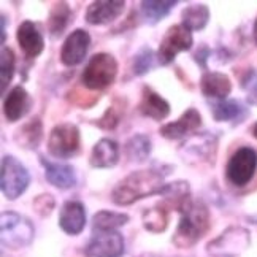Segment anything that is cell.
<instances>
[{"mask_svg":"<svg viewBox=\"0 0 257 257\" xmlns=\"http://www.w3.org/2000/svg\"><path fill=\"white\" fill-rule=\"evenodd\" d=\"M13 140L18 146H21L23 150H27V151L37 150L43 140V122L40 119V116H34L27 122H24L15 132Z\"/></svg>","mask_w":257,"mask_h":257,"instance_id":"obj_22","label":"cell"},{"mask_svg":"<svg viewBox=\"0 0 257 257\" xmlns=\"http://www.w3.org/2000/svg\"><path fill=\"white\" fill-rule=\"evenodd\" d=\"M124 251V236L117 230H92L84 248L86 257H122Z\"/></svg>","mask_w":257,"mask_h":257,"instance_id":"obj_10","label":"cell"},{"mask_svg":"<svg viewBox=\"0 0 257 257\" xmlns=\"http://www.w3.org/2000/svg\"><path fill=\"white\" fill-rule=\"evenodd\" d=\"M0 233L4 248L21 249L34 241L35 229L29 217L13 210H5L0 217Z\"/></svg>","mask_w":257,"mask_h":257,"instance_id":"obj_3","label":"cell"},{"mask_svg":"<svg viewBox=\"0 0 257 257\" xmlns=\"http://www.w3.org/2000/svg\"><path fill=\"white\" fill-rule=\"evenodd\" d=\"M257 170V151L251 146L238 148L225 167V176L230 184L236 187H244L248 184Z\"/></svg>","mask_w":257,"mask_h":257,"instance_id":"obj_8","label":"cell"},{"mask_svg":"<svg viewBox=\"0 0 257 257\" xmlns=\"http://www.w3.org/2000/svg\"><path fill=\"white\" fill-rule=\"evenodd\" d=\"M252 38H254V42L257 45V18H255V21H254V27H252Z\"/></svg>","mask_w":257,"mask_h":257,"instance_id":"obj_38","label":"cell"},{"mask_svg":"<svg viewBox=\"0 0 257 257\" xmlns=\"http://www.w3.org/2000/svg\"><path fill=\"white\" fill-rule=\"evenodd\" d=\"M7 15H2V46L7 42Z\"/></svg>","mask_w":257,"mask_h":257,"instance_id":"obj_37","label":"cell"},{"mask_svg":"<svg viewBox=\"0 0 257 257\" xmlns=\"http://www.w3.org/2000/svg\"><path fill=\"white\" fill-rule=\"evenodd\" d=\"M217 142L219 137L211 132H195L180 146V154L184 159H194L195 162H206L214 164L216 153H217Z\"/></svg>","mask_w":257,"mask_h":257,"instance_id":"obj_9","label":"cell"},{"mask_svg":"<svg viewBox=\"0 0 257 257\" xmlns=\"http://www.w3.org/2000/svg\"><path fill=\"white\" fill-rule=\"evenodd\" d=\"M81 146L80 128L73 122L56 124L48 137V153L57 161L72 159L78 154Z\"/></svg>","mask_w":257,"mask_h":257,"instance_id":"obj_6","label":"cell"},{"mask_svg":"<svg viewBox=\"0 0 257 257\" xmlns=\"http://www.w3.org/2000/svg\"><path fill=\"white\" fill-rule=\"evenodd\" d=\"M200 125H202V114L199 113L197 108L191 106L176 121L161 125L159 134L165 140H181L186 135L195 134V131L200 128Z\"/></svg>","mask_w":257,"mask_h":257,"instance_id":"obj_13","label":"cell"},{"mask_svg":"<svg viewBox=\"0 0 257 257\" xmlns=\"http://www.w3.org/2000/svg\"><path fill=\"white\" fill-rule=\"evenodd\" d=\"M200 92L213 102L225 100L232 92V81L225 73L205 72L200 78Z\"/></svg>","mask_w":257,"mask_h":257,"instance_id":"obj_21","label":"cell"},{"mask_svg":"<svg viewBox=\"0 0 257 257\" xmlns=\"http://www.w3.org/2000/svg\"><path fill=\"white\" fill-rule=\"evenodd\" d=\"M59 227L64 233L76 236L86 227V206L80 200H67L59 211Z\"/></svg>","mask_w":257,"mask_h":257,"instance_id":"obj_18","label":"cell"},{"mask_svg":"<svg viewBox=\"0 0 257 257\" xmlns=\"http://www.w3.org/2000/svg\"><path fill=\"white\" fill-rule=\"evenodd\" d=\"M153 151V142L151 138L145 134H135L125 142L124 153L127 159L135 164H143L150 159Z\"/></svg>","mask_w":257,"mask_h":257,"instance_id":"obj_25","label":"cell"},{"mask_svg":"<svg viewBox=\"0 0 257 257\" xmlns=\"http://www.w3.org/2000/svg\"><path fill=\"white\" fill-rule=\"evenodd\" d=\"M34 100L26 87L18 84L4 98V116L8 122H18L31 111Z\"/></svg>","mask_w":257,"mask_h":257,"instance_id":"obj_16","label":"cell"},{"mask_svg":"<svg viewBox=\"0 0 257 257\" xmlns=\"http://www.w3.org/2000/svg\"><path fill=\"white\" fill-rule=\"evenodd\" d=\"M138 111L145 117H150L153 121L161 122L169 117L172 106L161 94H157L153 87L143 86L142 98H140V103H138Z\"/></svg>","mask_w":257,"mask_h":257,"instance_id":"obj_19","label":"cell"},{"mask_svg":"<svg viewBox=\"0 0 257 257\" xmlns=\"http://www.w3.org/2000/svg\"><path fill=\"white\" fill-rule=\"evenodd\" d=\"M117 76V61L110 53H97L81 72V84L89 91H103Z\"/></svg>","mask_w":257,"mask_h":257,"instance_id":"obj_4","label":"cell"},{"mask_svg":"<svg viewBox=\"0 0 257 257\" xmlns=\"http://www.w3.org/2000/svg\"><path fill=\"white\" fill-rule=\"evenodd\" d=\"M125 10L124 0H97L86 10V23L91 26H106L114 23Z\"/></svg>","mask_w":257,"mask_h":257,"instance_id":"obj_14","label":"cell"},{"mask_svg":"<svg viewBox=\"0 0 257 257\" xmlns=\"http://www.w3.org/2000/svg\"><path fill=\"white\" fill-rule=\"evenodd\" d=\"M176 4V0H143L140 2V12L145 21L154 26L169 16Z\"/></svg>","mask_w":257,"mask_h":257,"instance_id":"obj_28","label":"cell"},{"mask_svg":"<svg viewBox=\"0 0 257 257\" xmlns=\"http://www.w3.org/2000/svg\"><path fill=\"white\" fill-rule=\"evenodd\" d=\"M162 197V205L170 206V208L176 210L180 213L184 206L192 200L191 197V184L184 180H178L173 183H167L161 192Z\"/></svg>","mask_w":257,"mask_h":257,"instance_id":"obj_23","label":"cell"},{"mask_svg":"<svg viewBox=\"0 0 257 257\" xmlns=\"http://www.w3.org/2000/svg\"><path fill=\"white\" fill-rule=\"evenodd\" d=\"M210 8L203 4L187 5L181 12V24L189 31H203L210 21Z\"/></svg>","mask_w":257,"mask_h":257,"instance_id":"obj_27","label":"cell"},{"mask_svg":"<svg viewBox=\"0 0 257 257\" xmlns=\"http://www.w3.org/2000/svg\"><path fill=\"white\" fill-rule=\"evenodd\" d=\"M91 48V35L84 29H75L62 43L61 48V64L64 67L80 65Z\"/></svg>","mask_w":257,"mask_h":257,"instance_id":"obj_12","label":"cell"},{"mask_svg":"<svg viewBox=\"0 0 257 257\" xmlns=\"http://www.w3.org/2000/svg\"><path fill=\"white\" fill-rule=\"evenodd\" d=\"M38 161H40L45 170L46 181L51 186L57 187V189H61V191L72 189V187L76 186V173L72 165L62 164V162H53L46 159L42 154L38 156Z\"/></svg>","mask_w":257,"mask_h":257,"instance_id":"obj_17","label":"cell"},{"mask_svg":"<svg viewBox=\"0 0 257 257\" xmlns=\"http://www.w3.org/2000/svg\"><path fill=\"white\" fill-rule=\"evenodd\" d=\"M72 8L67 2H57L48 15V32L53 37H61L72 21Z\"/></svg>","mask_w":257,"mask_h":257,"instance_id":"obj_26","label":"cell"},{"mask_svg":"<svg viewBox=\"0 0 257 257\" xmlns=\"http://www.w3.org/2000/svg\"><path fill=\"white\" fill-rule=\"evenodd\" d=\"M251 132H252V137H254L255 140H257V122H255V124L252 125V131H251Z\"/></svg>","mask_w":257,"mask_h":257,"instance_id":"obj_39","label":"cell"},{"mask_svg":"<svg viewBox=\"0 0 257 257\" xmlns=\"http://www.w3.org/2000/svg\"><path fill=\"white\" fill-rule=\"evenodd\" d=\"M180 214L181 217L172 241L176 248H191L210 230V210L202 200H191L180 211Z\"/></svg>","mask_w":257,"mask_h":257,"instance_id":"obj_2","label":"cell"},{"mask_svg":"<svg viewBox=\"0 0 257 257\" xmlns=\"http://www.w3.org/2000/svg\"><path fill=\"white\" fill-rule=\"evenodd\" d=\"M210 56H211V49L206 45H200L199 49H197V53L194 54L195 64L199 65L200 68H203V70H206V64H208Z\"/></svg>","mask_w":257,"mask_h":257,"instance_id":"obj_36","label":"cell"},{"mask_svg":"<svg viewBox=\"0 0 257 257\" xmlns=\"http://www.w3.org/2000/svg\"><path fill=\"white\" fill-rule=\"evenodd\" d=\"M211 114L216 122H229L235 121L240 124L246 116V108L236 100H217L211 102Z\"/></svg>","mask_w":257,"mask_h":257,"instance_id":"obj_24","label":"cell"},{"mask_svg":"<svg viewBox=\"0 0 257 257\" xmlns=\"http://www.w3.org/2000/svg\"><path fill=\"white\" fill-rule=\"evenodd\" d=\"M31 184L26 165L12 154H5L0 162V189L7 200L19 199Z\"/></svg>","mask_w":257,"mask_h":257,"instance_id":"obj_5","label":"cell"},{"mask_svg":"<svg viewBox=\"0 0 257 257\" xmlns=\"http://www.w3.org/2000/svg\"><path fill=\"white\" fill-rule=\"evenodd\" d=\"M32 206H34V210L38 216H49L51 214V211L54 210V206H56V200H54V197L51 194H38L34 202H32Z\"/></svg>","mask_w":257,"mask_h":257,"instance_id":"obj_34","label":"cell"},{"mask_svg":"<svg viewBox=\"0 0 257 257\" xmlns=\"http://www.w3.org/2000/svg\"><path fill=\"white\" fill-rule=\"evenodd\" d=\"M241 87L246 91V100L257 106V73L254 70L246 73L241 80Z\"/></svg>","mask_w":257,"mask_h":257,"instance_id":"obj_35","label":"cell"},{"mask_svg":"<svg viewBox=\"0 0 257 257\" xmlns=\"http://www.w3.org/2000/svg\"><path fill=\"white\" fill-rule=\"evenodd\" d=\"M165 175L156 167L146 170H137L128 173L113 187L110 199L117 206H128L142 199L153 195H161L164 189Z\"/></svg>","mask_w":257,"mask_h":257,"instance_id":"obj_1","label":"cell"},{"mask_svg":"<svg viewBox=\"0 0 257 257\" xmlns=\"http://www.w3.org/2000/svg\"><path fill=\"white\" fill-rule=\"evenodd\" d=\"M249 244V232L241 227H229L217 238L208 243L206 249L216 257H235Z\"/></svg>","mask_w":257,"mask_h":257,"instance_id":"obj_11","label":"cell"},{"mask_svg":"<svg viewBox=\"0 0 257 257\" xmlns=\"http://www.w3.org/2000/svg\"><path fill=\"white\" fill-rule=\"evenodd\" d=\"M142 221L148 232L162 233L169 227V210L162 203L153 206V208H146L142 214Z\"/></svg>","mask_w":257,"mask_h":257,"instance_id":"obj_29","label":"cell"},{"mask_svg":"<svg viewBox=\"0 0 257 257\" xmlns=\"http://www.w3.org/2000/svg\"><path fill=\"white\" fill-rule=\"evenodd\" d=\"M122 114H124V108L122 106L111 105V106L106 108L105 113L98 117V119L94 121V124L98 128H103V131H113V128H116L117 124H119Z\"/></svg>","mask_w":257,"mask_h":257,"instance_id":"obj_33","label":"cell"},{"mask_svg":"<svg viewBox=\"0 0 257 257\" xmlns=\"http://www.w3.org/2000/svg\"><path fill=\"white\" fill-rule=\"evenodd\" d=\"M131 217L125 213L111 210H100L92 216V230H116L125 225Z\"/></svg>","mask_w":257,"mask_h":257,"instance_id":"obj_30","label":"cell"},{"mask_svg":"<svg viewBox=\"0 0 257 257\" xmlns=\"http://www.w3.org/2000/svg\"><path fill=\"white\" fill-rule=\"evenodd\" d=\"M119 162V145L111 138H100L89 156V165L92 169H113Z\"/></svg>","mask_w":257,"mask_h":257,"instance_id":"obj_20","label":"cell"},{"mask_svg":"<svg viewBox=\"0 0 257 257\" xmlns=\"http://www.w3.org/2000/svg\"><path fill=\"white\" fill-rule=\"evenodd\" d=\"M157 62V53H154L150 46H143L135 53L132 59V73L135 76H145L150 73L156 67Z\"/></svg>","mask_w":257,"mask_h":257,"instance_id":"obj_32","label":"cell"},{"mask_svg":"<svg viewBox=\"0 0 257 257\" xmlns=\"http://www.w3.org/2000/svg\"><path fill=\"white\" fill-rule=\"evenodd\" d=\"M16 70V56L12 48L2 46L0 51V89H2V97L7 94V87L12 83Z\"/></svg>","mask_w":257,"mask_h":257,"instance_id":"obj_31","label":"cell"},{"mask_svg":"<svg viewBox=\"0 0 257 257\" xmlns=\"http://www.w3.org/2000/svg\"><path fill=\"white\" fill-rule=\"evenodd\" d=\"M194 46L192 32L183 24H173L164 34L159 49H157V62L159 65H170L178 54L191 51Z\"/></svg>","mask_w":257,"mask_h":257,"instance_id":"obj_7","label":"cell"},{"mask_svg":"<svg viewBox=\"0 0 257 257\" xmlns=\"http://www.w3.org/2000/svg\"><path fill=\"white\" fill-rule=\"evenodd\" d=\"M16 42L26 59H37L45 49V38L34 21H23L16 29Z\"/></svg>","mask_w":257,"mask_h":257,"instance_id":"obj_15","label":"cell"}]
</instances>
